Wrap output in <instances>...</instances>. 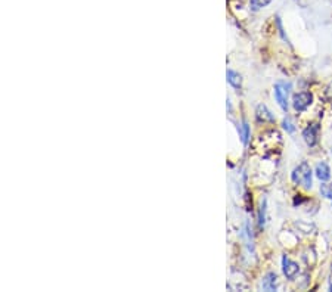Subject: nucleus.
<instances>
[{
  "mask_svg": "<svg viewBox=\"0 0 332 292\" xmlns=\"http://www.w3.org/2000/svg\"><path fill=\"white\" fill-rule=\"evenodd\" d=\"M312 176H313V171H312L310 166L306 161H303L298 167H295L292 170L291 179H292V182L295 185H301L306 189H312V186H313Z\"/></svg>",
  "mask_w": 332,
  "mask_h": 292,
  "instance_id": "f257e3e1",
  "label": "nucleus"
},
{
  "mask_svg": "<svg viewBox=\"0 0 332 292\" xmlns=\"http://www.w3.org/2000/svg\"><path fill=\"white\" fill-rule=\"evenodd\" d=\"M255 118L258 123H275L273 114L267 109L266 105H261V103L255 108Z\"/></svg>",
  "mask_w": 332,
  "mask_h": 292,
  "instance_id": "423d86ee",
  "label": "nucleus"
},
{
  "mask_svg": "<svg viewBox=\"0 0 332 292\" xmlns=\"http://www.w3.org/2000/svg\"><path fill=\"white\" fill-rule=\"evenodd\" d=\"M313 102V95L310 92H300L295 93L292 97V106L297 112H303L306 111Z\"/></svg>",
  "mask_w": 332,
  "mask_h": 292,
  "instance_id": "7ed1b4c3",
  "label": "nucleus"
},
{
  "mask_svg": "<svg viewBox=\"0 0 332 292\" xmlns=\"http://www.w3.org/2000/svg\"><path fill=\"white\" fill-rule=\"evenodd\" d=\"M315 174L321 182H328L331 179V170L327 163H319L315 168Z\"/></svg>",
  "mask_w": 332,
  "mask_h": 292,
  "instance_id": "6e6552de",
  "label": "nucleus"
},
{
  "mask_svg": "<svg viewBox=\"0 0 332 292\" xmlns=\"http://www.w3.org/2000/svg\"><path fill=\"white\" fill-rule=\"evenodd\" d=\"M276 282H278V276H276V273H273V272H270V273H267L266 276H264V279H263V282H261V288L264 290V291H276Z\"/></svg>",
  "mask_w": 332,
  "mask_h": 292,
  "instance_id": "0eeeda50",
  "label": "nucleus"
},
{
  "mask_svg": "<svg viewBox=\"0 0 332 292\" xmlns=\"http://www.w3.org/2000/svg\"><path fill=\"white\" fill-rule=\"evenodd\" d=\"M319 131H321V125L318 124V123L309 124L303 130V139H304V142L310 148L318 145V142H319Z\"/></svg>",
  "mask_w": 332,
  "mask_h": 292,
  "instance_id": "20e7f679",
  "label": "nucleus"
},
{
  "mask_svg": "<svg viewBox=\"0 0 332 292\" xmlns=\"http://www.w3.org/2000/svg\"><path fill=\"white\" fill-rule=\"evenodd\" d=\"M290 90L291 84L290 83H281L275 84V99L278 102V105L281 106L282 111H288V97H290Z\"/></svg>",
  "mask_w": 332,
  "mask_h": 292,
  "instance_id": "f03ea898",
  "label": "nucleus"
},
{
  "mask_svg": "<svg viewBox=\"0 0 332 292\" xmlns=\"http://www.w3.org/2000/svg\"><path fill=\"white\" fill-rule=\"evenodd\" d=\"M272 0H251L249 1V7L251 10H260L261 7H266Z\"/></svg>",
  "mask_w": 332,
  "mask_h": 292,
  "instance_id": "9b49d317",
  "label": "nucleus"
},
{
  "mask_svg": "<svg viewBox=\"0 0 332 292\" xmlns=\"http://www.w3.org/2000/svg\"><path fill=\"white\" fill-rule=\"evenodd\" d=\"M226 79H227V83L230 84L233 89H236V90L241 89V86H242V77H241L239 73H236V71H233V70H227Z\"/></svg>",
  "mask_w": 332,
  "mask_h": 292,
  "instance_id": "1a4fd4ad",
  "label": "nucleus"
},
{
  "mask_svg": "<svg viewBox=\"0 0 332 292\" xmlns=\"http://www.w3.org/2000/svg\"><path fill=\"white\" fill-rule=\"evenodd\" d=\"M282 127H284L288 133H294V131H295V127H294V124L291 123L290 118H285V120L282 121Z\"/></svg>",
  "mask_w": 332,
  "mask_h": 292,
  "instance_id": "4468645a",
  "label": "nucleus"
},
{
  "mask_svg": "<svg viewBox=\"0 0 332 292\" xmlns=\"http://www.w3.org/2000/svg\"><path fill=\"white\" fill-rule=\"evenodd\" d=\"M321 194L322 196L328 198V199H332V186L331 185H327L325 182L321 185Z\"/></svg>",
  "mask_w": 332,
  "mask_h": 292,
  "instance_id": "f8f14e48",
  "label": "nucleus"
},
{
  "mask_svg": "<svg viewBox=\"0 0 332 292\" xmlns=\"http://www.w3.org/2000/svg\"><path fill=\"white\" fill-rule=\"evenodd\" d=\"M264 212H266V201L264 202H261V205H260V212H258V226L260 227H263L264 226V218H266V215H264Z\"/></svg>",
  "mask_w": 332,
  "mask_h": 292,
  "instance_id": "ddd939ff",
  "label": "nucleus"
},
{
  "mask_svg": "<svg viewBox=\"0 0 332 292\" xmlns=\"http://www.w3.org/2000/svg\"><path fill=\"white\" fill-rule=\"evenodd\" d=\"M282 270H284V275L287 276V279H295V276L298 275L300 272V267L295 261H292L291 258H288L287 255L282 257Z\"/></svg>",
  "mask_w": 332,
  "mask_h": 292,
  "instance_id": "39448f33",
  "label": "nucleus"
},
{
  "mask_svg": "<svg viewBox=\"0 0 332 292\" xmlns=\"http://www.w3.org/2000/svg\"><path fill=\"white\" fill-rule=\"evenodd\" d=\"M238 131H239V136H241V140L244 145L248 143V137H249V125L247 121H242L241 125L238 127Z\"/></svg>",
  "mask_w": 332,
  "mask_h": 292,
  "instance_id": "9d476101",
  "label": "nucleus"
},
{
  "mask_svg": "<svg viewBox=\"0 0 332 292\" xmlns=\"http://www.w3.org/2000/svg\"><path fill=\"white\" fill-rule=\"evenodd\" d=\"M330 291H332V273H331V278H330Z\"/></svg>",
  "mask_w": 332,
  "mask_h": 292,
  "instance_id": "2eb2a0df",
  "label": "nucleus"
}]
</instances>
